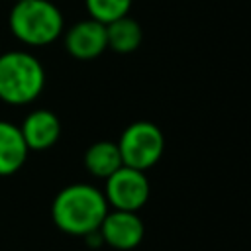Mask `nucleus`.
Instances as JSON below:
<instances>
[{
	"mask_svg": "<svg viewBox=\"0 0 251 251\" xmlns=\"http://www.w3.org/2000/svg\"><path fill=\"white\" fill-rule=\"evenodd\" d=\"M108 214V202L102 190L92 184L76 182L57 192L51 204V218L55 226L69 233L84 237L96 231Z\"/></svg>",
	"mask_w": 251,
	"mask_h": 251,
	"instance_id": "obj_1",
	"label": "nucleus"
},
{
	"mask_svg": "<svg viewBox=\"0 0 251 251\" xmlns=\"http://www.w3.org/2000/svg\"><path fill=\"white\" fill-rule=\"evenodd\" d=\"M16 39L25 45H49L63 33V14L49 0H16L8 16Z\"/></svg>",
	"mask_w": 251,
	"mask_h": 251,
	"instance_id": "obj_2",
	"label": "nucleus"
},
{
	"mask_svg": "<svg viewBox=\"0 0 251 251\" xmlns=\"http://www.w3.org/2000/svg\"><path fill=\"white\" fill-rule=\"evenodd\" d=\"M45 86V71L37 57L27 51L0 55V100L22 106L33 102Z\"/></svg>",
	"mask_w": 251,
	"mask_h": 251,
	"instance_id": "obj_3",
	"label": "nucleus"
},
{
	"mask_svg": "<svg viewBox=\"0 0 251 251\" xmlns=\"http://www.w3.org/2000/svg\"><path fill=\"white\" fill-rule=\"evenodd\" d=\"M118 149L122 155V163L126 167L147 171L159 163L165 151V137L159 126L153 122H133L129 124L118 141Z\"/></svg>",
	"mask_w": 251,
	"mask_h": 251,
	"instance_id": "obj_4",
	"label": "nucleus"
},
{
	"mask_svg": "<svg viewBox=\"0 0 251 251\" xmlns=\"http://www.w3.org/2000/svg\"><path fill=\"white\" fill-rule=\"evenodd\" d=\"M149 190L151 188L145 171H137L122 165L116 173H112L106 178L104 196L108 206H112L114 210L137 212L149 200Z\"/></svg>",
	"mask_w": 251,
	"mask_h": 251,
	"instance_id": "obj_5",
	"label": "nucleus"
},
{
	"mask_svg": "<svg viewBox=\"0 0 251 251\" xmlns=\"http://www.w3.org/2000/svg\"><path fill=\"white\" fill-rule=\"evenodd\" d=\"M98 229L102 233L104 243L120 251L135 249L145 235V226L137 212L126 210H108Z\"/></svg>",
	"mask_w": 251,
	"mask_h": 251,
	"instance_id": "obj_6",
	"label": "nucleus"
},
{
	"mask_svg": "<svg viewBox=\"0 0 251 251\" xmlns=\"http://www.w3.org/2000/svg\"><path fill=\"white\" fill-rule=\"evenodd\" d=\"M65 47L75 59H94L108 49L106 24L96 22L92 18L75 24L65 33Z\"/></svg>",
	"mask_w": 251,
	"mask_h": 251,
	"instance_id": "obj_7",
	"label": "nucleus"
},
{
	"mask_svg": "<svg viewBox=\"0 0 251 251\" xmlns=\"http://www.w3.org/2000/svg\"><path fill=\"white\" fill-rule=\"evenodd\" d=\"M20 131L24 135L27 149L43 151L57 143L61 135V122L49 110H33L24 118Z\"/></svg>",
	"mask_w": 251,
	"mask_h": 251,
	"instance_id": "obj_8",
	"label": "nucleus"
},
{
	"mask_svg": "<svg viewBox=\"0 0 251 251\" xmlns=\"http://www.w3.org/2000/svg\"><path fill=\"white\" fill-rule=\"evenodd\" d=\"M27 151L20 126L0 120V176L18 173L27 159Z\"/></svg>",
	"mask_w": 251,
	"mask_h": 251,
	"instance_id": "obj_9",
	"label": "nucleus"
},
{
	"mask_svg": "<svg viewBox=\"0 0 251 251\" xmlns=\"http://www.w3.org/2000/svg\"><path fill=\"white\" fill-rule=\"evenodd\" d=\"M122 155L118 149V143L114 141H96L92 143L84 153V167L92 176L108 178L112 173H116L122 167Z\"/></svg>",
	"mask_w": 251,
	"mask_h": 251,
	"instance_id": "obj_10",
	"label": "nucleus"
},
{
	"mask_svg": "<svg viewBox=\"0 0 251 251\" xmlns=\"http://www.w3.org/2000/svg\"><path fill=\"white\" fill-rule=\"evenodd\" d=\"M108 47L116 53H131L141 45L143 29L137 20L129 16H122L110 24H106Z\"/></svg>",
	"mask_w": 251,
	"mask_h": 251,
	"instance_id": "obj_11",
	"label": "nucleus"
},
{
	"mask_svg": "<svg viewBox=\"0 0 251 251\" xmlns=\"http://www.w3.org/2000/svg\"><path fill=\"white\" fill-rule=\"evenodd\" d=\"M131 2L133 0H84L90 18L102 24H110L122 16H127Z\"/></svg>",
	"mask_w": 251,
	"mask_h": 251,
	"instance_id": "obj_12",
	"label": "nucleus"
}]
</instances>
